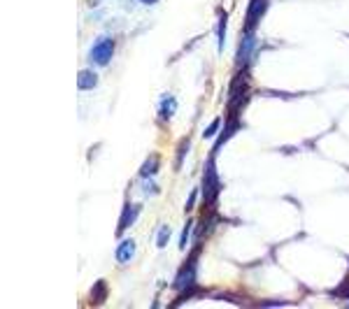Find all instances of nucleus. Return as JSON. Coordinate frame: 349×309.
Listing matches in <instances>:
<instances>
[{"mask_svg": "<svg viewBox=\"0 0 349 309\" xmlns=\"http://www.w3.org/2000/svg\"><path fill=\"white\" fill-rule=\"evenodd\" d=\"M114 56V40L112 38H100L91 49V60L100 68H105L107 63L112 60Z\"/></svg>", "mask_w": 349, "mask_h": 309, "instance_id": "1", "label": "nucleus"}, {"mask_svg": "<svg viewBox=\"0 0 349 309\" xmlns=\"http://www.w3.org/2000/svg\"><path fill=\"white\" fill-rule=\"evenodd\" d=\"M196 281V258H191L174 277V291H189Z\"/></svg>", "mask_w": 349, "mask_h": 309, "instance_id": "2", "label": "nucleus"}, {"mask_svg": "<svg viewBox=\"0 0 349 309\" xmlns=\"http://www.w3.org/2000/svg\"><path fill=\"white\" fill-rule=\"evenodd\" d=\"M135 256V242L133 240H123L119 247H116V260L119 263H128Z\"/></svg>", "mask_w": 349, "mask_h": 309, "instance_id": "3", "label": "nucleus"}, {"mask_svg": "<svg viewBox=\"0 0 349 309\" xmlns=\"http://www.w3.org/2000/svg\"><path fill=\"white\" fill-rule=\"evenodd\" d=\"M177 112V100L173 98V96H163V100H161L159 105V119L161 121H170V116Z\"/></svg>", "mask_w": 349, "mask_h": 309, "instance_id": "4", "label": "nucleus"}, {"mask_svg": "<svg viewBox=\"0 0 349 309\" xmlns=\"http://www.w3.org/2000/svg\"><path fill=\"white\" fill-rule=\"evenodd\" d=\"M251 52H254V33H247L242 40V45H240V52H237V63L244 65V63L251 58Z\"/></svg>", "mask_w": 349, "mask_h": 309, "instance_id": "5", "label": "nucleus"}, {"mask_svg": "<svg viewBox=\"0 0 349 309\" xmlns=\"http://www.w3.org/2000/svg\"><path fill=\"white\" fill-rule=\"evenodd\" d=\"M140 205H126V211H123V219H121V223H119V235L126 230V228L133 223V221L137 219V214H140Z\"/></svg>", "mask_w": 349, "mask_h": 309, "instance_id": "6", "label": "nucleus"}, {"mask_svg": "<svg viewBox=\"0 0 349 309\" xmlns=\"http://www.w3.org/2000/svg\"><path fill=\"white\" fill-rule=\"evenodd\" d=\"M98 86V75L93 70H84L79 72V91H91Z\"/></svg>", "mask_w": 349, "mask_h": 309, "instance_id": "7", "label": "nucleus"}, {"mask_svg": "<svg viewBox=\"0 0 349 309\" xmlns=\"http://www.w3.org/2000/svg\"><path fill=\"white\" fill-rule=\"evenodd\" d=\"M212 186H217V172H214V165L210 163L207 170H205V196H207V203H212V198H214Z\"/></svg>", "mask_w": 349, "mask_h": 309, "instance_id": "8", "label": "nucleus"}, {"mask_svg": "<svg viewBox=\"0 0 349 309\" xmlns=\"http://www.w3.org/2000/svg\"><path fill=\"white\" fill-rule=\"evenodd\" d=\"M159 165H161L159 156H149V158H147V163L142 165V170H140V177H152V174L159 170Z\"/></svg>", "mask_w": 349, "mask_h": 309, "instance_id": "9", "label": "nucleus"}, {"mask_svg": "<svg viewBox=\"0 0 349 309\" xmlns=\"http://www.w3.org/2000/svg\"><path fill=\"white\" fill-rule=\"evenodd\" d=\"M142 189H144V196H156V193H159V184H156V181L152 179V177H142Z\"/></svg>", "mask_w": 349, "mask_h": 309, "instance_id": "10", "label": "nucleus"}, {"mask_svg": "<svg viewBox=\"0 0 349 309\" xmlns=\"http://www.w3.org/2000/svg\"><path fill=\"white\" fill-rule=\"evenodd\" d=\"M217 35H219V52L226 45V14L221 12L219 14V28H217Z\"/></svg>", "mask_w": 349, "mask_h": 309, "instance_id": "11", "label": "nucleus"}, {"mask_svg": "<svg viewBox=\"0 0 349 309\" xmlns=\"http://www.w3.org/2000/svg\"><path fill=\"white\" fill-rule=\"evenodd\" d=\"M168 240H170V228L161 226L159 228V235H156V247H161V249H163V247L168 244Z\"/></svg>", "mask_w": 349, "mask_h": 309, "instance_id": "12", "label": "nucleus"}, {"mask_svg": "<svg viewBox=\"0 0 349 309\" xmlns=\"http://www.w3.org/2000/svg\"><path fill=\"white\" fill-rule=\"evenodd\" d=\"M107 284L105 281H96V286H93V302H100V295H107Z\"/></svg>", "mask_w": 349, "mask_h": 309, "instance_id": "13", "label": "nucleus"}, {"mask_svg": "<svg viewBox=\"0 0 349 309\" xmlns=\"http://www.w3.org/2000/svg\"><path fill=\"white\" fill-rule=\"evenodd\" d=\"M186 151H189V140H184V142H182V147H179V154H177V160H174V167H182L184 156H186Z\"/></svg>", "mask_w": 349, "mask_h": 309, "instance_id": "14", "label": "nucleus"}, {"mask_svg": "<svg viewBox=\"0 0 349 309\" xmlns=\"http://www.w3.org/2000/svg\"><path fill=\"white\" fill-rule=\"evenodd\" d=\"M263 7H266V0H254V5H251V12H254V19H258V16L263 14Z\"/></svg>", "mask_w": 349, "mask_h": 309, "instance_id": "15", "label": "nucleus"}, {"mask_svg": "<svg viewBox=\"0 0 349 309\" xmlns=\"http://www.w3.org/2000/svg\"><path fill=\"white\" fill-rule=\"evenodd\" d=\"M219 128H221V121L217 119V121L212 123V126H210V128H207L205 133H203V137H205V140H210V137H214L217 133H219Z\"/></svg>", "mask_w": 349, "mask_h": 309, "instance_id": "16", "label": "nucleus"}, {"mask_svg": "<svg viewBox=\"0 0 349 309\" xmlns=\"http://www.w3.org/2000/svg\"><path fill=\"white\" fill-rule=\"evenodd\" d=\"M189 233H191V221L189 223H186V226H184V233H182V240H179V247H186V242H189Z\"/></svg>", "mask_w": 349, "mask_h": 309, "instance_id": "17", "label": "nucleus"}, {"mask_svg": "<svg viewBox=\"0 0 349 309\" xmlns=\"http://www.w3.org/2000/svg\"><path fill=\"white\" fill-rule=\"evenodd\" d=\"M196 200H198V189H193L191 191V196H189V200H186V209H193V205H196Z\"/></svg>", "mask_w": 349, "mask_h": 309, "instance_id": "18", "label": "nucleus"}, {"mask_svg": "<svg viewBox=\"0 0 349 309\" xmlns=\"http://www.w3.org/2000/svg\"><path fill=\"white\" fill-rule=\"evenodd\" d=\"M137 2H144V5H154V2H159V0H137Z\"/></svg>", "mask_w": 349, "mask_h": 309, "instance_id": "19", "label": "nucleus"}]
</instances>
